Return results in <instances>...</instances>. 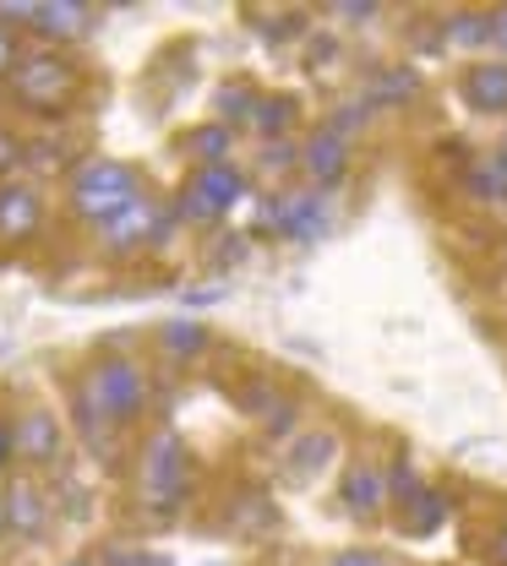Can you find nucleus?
I'll return each mask as SVG.
<instances>
[{"instance_id": "1", "label": "nucleus", "mask_w": 507, "mask_h": 566, "mask_svg": "<svg viewBox=\"0 0 507 566\" xmlns=\"http://www.w3.org/2000/svg\"><path fill=\"white\" fill-rule=\"evenodd\" d=\"M143 197H147L143 175L132 164H121V158H87L72 175V186H66L72 212L87 218V223H110V218H121L126 208H137Z\"/></svg>"}, {"instance_id": "2", "label": "nucleus", "mask_w": 507, "mask_h": 566, "mask_svg": "<svg viewBox=\"0 0 507 566\" xmlns=\"http://www.w3.org/2000/svg\"><path fill=\"white\" fill-rule=\"evenodd\" d=\"M6 82H11V98H17L28 115H66L76 87H82L76 66L61 50H22Z\"/></svg>"}, {"instance_id": "3", "label": "nucleus", "mask_w": 507, "mask_h": 566, "mask_svg": "<svg viewBox=\"0 0 507 566\" xmlns=\"http://www.w3.org/2000/svg\"><path fill=\"white\" fill-rule=\"evenodd\" d=\"M192 495V452L175 430H153L143 447V501L147 512H180V501Z\"/></svg>"}, {"instance_id": "4", "label": "nucleus", "mask_w": 507, "mask_h": 566, "mask_svg": "<svg viewBox=\"0 0 507 566\" xmlns=\"http://www.w3.org/2000/svg\"><path fill=\"white\" fill-rule=\"evenodd\" d=\"M169 223H175V212L158 208L153 197H143L137 208H126L121 218H110V223H99V251L104 256H137L147 245H164L169 240Z\"/></svg>"}, {"instance_id": "5", "label": "nucleus", "mask_w": 507, "mask_h": 566, "mask_svg": "<svg viewBox=\"0 0 507 566\" xmlns=\"http://www.w3.org/2000/svg\"><path fill=\"white\" fill-rule=\"evenodd\" d=\"M262 229L311 245V240H322V234L333 229V202H328L317 186H311V191H279V197H268V208H262Z\"/></svg>"}, {"instance_id": "6", "label": "nucleus", "mask_w": 507, "mask_h": 566, "mask_svg": "<svg viewBox=\"0 0 507 566\" xmlns=\"http://www.w3.org/2000/svg\"><path fill=\"white\" fill-rule=\"evenodd\" d=\"M11 424H17V458L28 469H55L61 463L66 436H61V420L50 409H28V415H17Z\"/></svg>"}, {"instance_id": "7", "label": "nucleus", "mask_w": 507, "mask_h": 566, "mask_svg": "<svg viewBox=\"0 0 507 566\" xmlns=\"http://www.w3.org/2000/svg\"><path fill=\"white\" fill-rule=\"evenodd\" d=\"M300 169L311 175L317 191L339 186V180L350 175V137L333 132V126H317V132L306 137V147H300Z\"/></svg>"}, {"instance_id": "8", "label": "nucleus", "mask_w": 507, "mask_h": 566, "mask_svg": "<svg viewBox=\"0 0 507 566\" xmlns=\"http://www.w3.org/2000/svg\"><path fill=\"white\" fill-rule=\"evenodd\" d=\"M339 501H344V512L350 517H361V523H371L382 506H387V469L382 463H350L344 469V485H339Z\"/></svg>"}, {"instance_id": "9", "label": "nucleus", "mask_w": 507, "mask_h": 566, "mask_svg": "<svg viewBox=\"0 0 507 566\" xmlns=\"http://www.w3.org/2000/svg\"><path fill=\"white\" fill-rule=\"evenodd\" d=\"M39 223H44V197L33 186H0V240L6 245L33 240Z\"/></svg>"}, {"instance_id": "10", "label": "nucleus", "mask_w": 507, "mask_h": 566, "mask_svg": "<svg viewBox=\"0 0 507 566\" xmlns=\"http://www.w3.org/2000/svg\"><path fill=\"white\" fill-rule=\"evenodd\" d=\"M28 28L44 39V50H50V44H72V39H82V33L93 28V6H82V0L33 6V22H28Z\"/></svg>"}, {"instance_id": "11", "label": "nucleus", "mask_w": 507, "mask_h": 566, "mask_svg": "<svg viewBox=\"0 0 507 566\" xmlns=\"http://www.w3.org/2000/svg\"><path fill=\"white\" fill-rule=\"evenodd\" d=\"M464 104L480 115H507V61H475L458 82Z\"/></svg>"}, {"instance_id": "12", "label": "nucleus", "mask_w": 507, "mask_h": 566, "mask_svg": "<svg viewBox=\"0 0 507 566\" xmlns=\"http://www.w3.org/2000/svg\"><path fill=\"white\" fill-rule=\"evenodd\" d=\"M0 501H6V528H11V534L39 539V534L50 528V501H44V491H39L33 480H17Z\"/></svg>"}, {"instance_id": "13", "label": "nucleus", "mask_w": 507, "mask_h": 566, "mask_svg": "<svg viewBox=\"0 0 507 566\" xmlns=\"http://www.w3.org/2000/svg\"><path fill=\"white\" fill-rule=\"evenodd\" d=\"M365 93H371V104L376 109H404L415 93H421V71L415 66H376L371 76H365Z\"/></svg>"}, {"instance_id": "14", "label": "nucleus", "mask_w": 507, "mask_h": 566, "mask_svg": "<svg viewBox=\"0 0 507 566\" xmlns=\"http://www.w3.org/2000/svg\"><path fill=\"white\" fill-rule=\"evenodd\" d=\"M192 186H197V191H203V197H208L218 212L240 208V202L251 197V180H246V175H240L235 164H214V169H197V175H192Z\"/></svg>"}, {"instance_id": "15", "label": "nucleus", "mask_w": 507, "mask_h": 566, "mask_svg": "<svg viewBox=\"0 0 507 566\" xmlns=\"http://www.w3.org/2000/svg\"><path fill=\"white\" fill-rule=\"evenodd\" d=\"M333 452H339V436H333V430H311V436H300V441L290 447V463H284V469H290V485H306L311 474H322Z\"/></svg>"}, {"instance_id": "16", "label": "nucleus", "mask_w": 507, "mask_h": 566, "mask_svg": "<svg viewBox=\"0 0 507 566\" xmlns=\"http://www.w3.org/2000/svg\"><path fill=\"white\" fill-rule=\"evenodd\" d=\"M464 191L475 197V202H492V208H503L507 202V158H475L469 169H464Z\"/></svg>"}, {"instance_id": "17", "label": "nucleus", "mask_w": 507, "mask_h": 566, "mask_svg": "<svg viewBox=\"0 0 507 566\" xmlns=\"http://www.w3.org/2000/svg\"><path fill=\"white\" fill-rule=\"evenodd\" d=\"M442 39H447L453 50H480V44L497 39V17H492V11H453L447 28H442Z\"/></svg>"}, {"instance_id": "18", "label": "nucleus", "mask_w": 507, "mask_h": 566, "mask_svg": "<svg viewBox=\"0 0 507 566\" xmlns=\"http://www.w3.org/2000/svg\"><path fill=\"white\" fill-rule=\"evenodd\" d=\"M294 115H300V104H294L290 93H262V98H257V115H251V132L268 142H284V132L294 126Z\"/></svg>"}, {"instance_id": "19", "label": "nucleus", "mask_w": 507, "mask_h": 566, "mask_svg": "<svg viewBox=\"0 0 507 566\" xmlns=\"http://www.w3.org/2000/svg\"><path fill=\"white\" fill-rule=\"evenodd\" d=\"M257 87H246V82H224L214 93V109H218V126H251V115H257Z\"/></svg>"}, {"instance_id": "20", "label": "nucleus", "mask_w": 507, "mask_h": 566, "mask_svg": "<svg viewBox=\"0 0 507 566\" xmlns=\"http://www.w3.org/2000/svg\"><path fill=\"white\" fill-rule=\"evenodd\" d=\"M229 147H235V132L229 126H197L192 137H186V153L197 158V169H214V164H229Z\"/></svg>"}, {"instance_id": "21", "label": "nucleus", "mask_w": 507, "mask_h": 566, "mask_svg": "<svg viewBox=\"0 0 507 566\" xmlns=\"http://www.w3.org/2000/svg\"><path fill=\"white\" fill-rule=\"evenodd\" d=\"M208 344H214V338H208V327H197V322H164V327H158V349L175 354V359H197Z\"/></svg>"}, {"instance_id": "22", "label": "nucleus", "mask_w": 507, "mask_h": 566, "mask_svg": "<svg viewBox=\"0 0 507 566\" xmlns=\"http://www.w3.org/2000/svg\"><path fill=\"white\" fill-rule=\"evenodd\" d=\"M229 523H235V528H246V534H268V528H273V506H268V495H257V491L235 495Z\"/></svg>"}, {"instance_id": "23", "label": "nucleus", "mask_w": 507, "mask_h": 566, "mask_svg": "<svg viewBox=\"0 0 507 566\" xmlns=\"http://www.w3.org/2000/svg\"><path fill=\"white\" fill-rule=\"evenodd\" d=\"M421 495H426V491H421L415 463H410V458H393V463H387V506H404V512H410Z\"/></svg>"}, {"instance_id": "24", "label": "nucleus", "mask_w": 507, "mask_h": 566, "mask_svg": "<svg viewBox=\"0 0 507 566\" xmlns=\"http://www.w3.org/2000/svg\"><path fill=\"white\" fill-rule=\"evenodd\" d=\"M447 523V501L436 491H426L415 506H410V517H404V534H436Z\"/></svg>"}, {"instance_id": "25", "label": "nucleus", "mask_w": 507, "mask_h": 566, "mask_svg": "<svg viewBox=\"0 0 507 566\" xmlns=\"http://www.w3.org/2000/svg\"><path fill=\"white\" fill-rule=\"evenodd\" d=\"M175 218H186V223H218L224 212H218L214 202H208V197H203V191L186 180V191H180V202H175Z\"/></svg>"}, {"instance_id": "26", "label": "nucleus", "mask_w": 507, "mask_h": 566, "mask_svg": "<svg viewBox=\"0 0 507 566\" xmlns=\"http://www.w3.org/2000/svg\"><path fill=\"white\" fill-rule=\"evenodd\" d=\"M294 164H300V147H294V142H268V147H262V169H268V175H284Z\"/></svg>"}, {"instance_id": "27", "label": "nucleus", "mask_w": 507, "mask_h": 566, "mask_svg": "<svg viewBox=\"0 0 507 566\" xmlns=\"http://www.w3.org/2000/svg\"><path fill=\"white\" fill-rule=\"evenodd\" d=\"M22 158H28V147H22V142H17L11 132H6V126H0V175H6V169H17Z\"/></svg>"}, {"instance_id": "28", "label": "nucleus", "mask_w": 507, "mask_h": 566, "mask_svg": "<svg viewBox=\"0 0 507 566\" xmlns=\"http://www.w3.org/2000/svg\"><path fill=\"white\" fill-rule=\"evenodd\" d=\"M328 126H333V132H344V137H350V132H361L365 126V104H344V109H339V120H328Z\"/></svg>"}, {"instance_id": "29", "label": "nucleus", "mask_w": 507, "mask_h": 566, "mask_svg": "<svg viewBox=\"0 0 507 566\" xmlns=\"http://www.w3.org/2000/svg\"><path fill=\"white\" fill-rule=\"evenodd\" d=\"M328 566H387L376 551H339V556H328Z\"/></svg>"}, {"instance_id": "30", "label": "nucleus", "mask_w": 507, "mask_h": 566, "mask_svg": "<svg viewBox=\"0 0 507 566\" xmlns=\"http://www.w3.org/2000/svg\"><path fill=\"white\" fill-rule=\"evenodd\" d=\"M17 55H22V50H17V39H11V28L0 22V76H11V66H17Z\"/></svg>"}, {"instance_id": "31", "label": "nucleus", "mask_w": 507, "mask_h": 566, "mask_svg": "<svg viewBox=\"0 0 507 566\" xmlns=\"http://www.w3.org/2000/svg\"><path fill=\"white\" fill-rule=\"evenodd\" d=\"M11 458H17V424H11L6 415H0V469H6Z\"/></svg>"}, {"instance_id": "32", "label": "nucleus", "mask_w": 507, "mask_h": 566, "mask_svg": "<svg viewBox=\"0 0 507 566\" xmlns=\"http://www.w3.org/2000/svg\"><path fill=\"white\" fill-rule=\"evenodd\" d=\"M333 17H350V22H371V17H376V6H365V0H344V6H333Z\"/></svg>"}, {"instance_id": "33", "label": "nucleus", "mask_w": 507, "mask_h": 566, "mask_svg": "<svg viewBox=\"0 0 507 566\" xmlns=\"http://www.w3.org/2000/svg\"><path fill=\"white\" fill-rule=\"evenodd\" d=\"M492 562H497V566H507V517H503V528L492 534Z\"/></svg>"}, {"instance_id": "34", "label": "nucleus", "mask_w": 507, "mask_h": 566, "mask_svg": "<svg viewBox=\"0 0 507 566\" xmlns=\"http://www.w3.org/2000/svg\"><path fill=\"white\" fill-rule=\"evenodd\" d=\"M492 17H497V44L507 50V6H503V11H492Z\"/></svg>"}, {"instance_id": "35", "label": "nucleus", "mask_w": 507, "mask_h": 566, "mask_svg": "<svg viewBox=\"0 0 507 566\" xmlns=\"http://www.w3.org/2000/svg\"><path fill=\"white\" fill-rule=\"evenodd\" d=\"M0 534H6V501H0Z\"/></svg>"}, {"instance_id": "36", "label": "nucleus", "mask_w": 507, "mask_h": 566, "mask_svg": "<svg viewBox=\"0 0 507 566\" xmlns=\"http://www.w3.org/2000/svg\"><path fill=\"white\" fill-rule=\"evenodd\" d=\"M61 566H93V562H61Z\"/></svg>"}, {"instance_id": "37", "label": "nucleus", "mask_w": 507, "mask_h": 566, "mask_svg": "<svg viewBox=\"0 0 507 566\" xmlns=\"http://www.w3.org/2000/svg\"><path fill=\"white\" fill-rule=\"evenodd\" d=\"M503 158H507V142H503Z\"/></svg>"}]
</instances>
